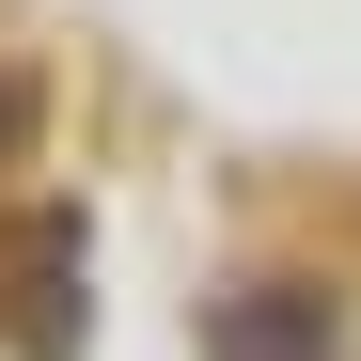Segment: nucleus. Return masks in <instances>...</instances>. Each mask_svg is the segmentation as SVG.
Listing matches in <instances>:
<instances>
[{
    "label": "nucleus",
    "mask_w": 361,
    "mask_h": 361,
    "mask_svg": "<svg viewBox=\"0 0 361 361\" xmlns=\"http://www.w3.org/2000/svg\"><path fill=\"white\" fill-rule=\"evenodd\" d=\"M204 361H330V283H220Z\"/></svg>",
    "instance_id": "f257e3e1"
},
{
    "label": "nucleus",
    "mask_w": 361,
    "mask_h": 361,
    "mask_svg": "<svg viewBox=\"0 0 361 361\" xmlns=\"http://www.w3.org/2000/svg\"><path fill=\"white\" fill-rule=\"evenodd\" d=\"M16 110H32V94H16V79H0V126H16Z\"/></svg>",
    "instance_id": "f03ea898"
}]
</instances>
